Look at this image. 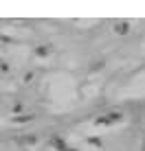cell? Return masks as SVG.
<instances>
[{
	"label": "cell",
	"instance_id": "3957f363",
	"mask_svg": "<svg viewBox=\"0 0 145 151\" xmlns=\"http://www.w3.org/2000/svg\"><path fill=\"white\" fill-rule=\"evenodd\" d=\"M143 151H145V138H143Z\"/></svg>",
	"mask_w": 145,
	"mask_h": 151
},
{
	"label": "cell",
	"instance_id": "7a4b0ae2",
	"mask_svg": "<svg viewBox=\"0 0 145 151\" xmlns=\"http://www.w3.org/2000/svg\"><path fill=\"white\" fill-rule=\"evenodd\" d=\"M117 33H125V31H130V27H128V24L125 22H117Z\"/></svg>",
	"mask_w": 145,
	"mask_h": 151
},
{
	"label": "cell",
	"instance_id": "6da1fadb",
	"mask_svg": "<svg viewBox=\"0 0 145 151\" xmlns=\"http://www.w3.org/2000/svg\"><path fill=\"white\" fill-rule=\"evenodd\" d=\"M119 118H121V114H119V112H115L112 116H103L99 123H115V121H119Z\"/></svg>",
	"mask_w": 145,
	"mask_h": 151
}]
</instances>
